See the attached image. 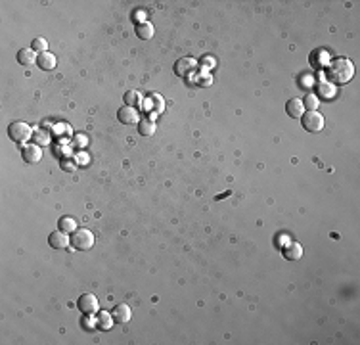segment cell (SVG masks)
<instances>
[{
  "mask_svg": "<svg viewBox=\"0 0 360 345\" xmlns=\"http://www.w3.org/2000/svg\"><path fill=\"white\" fill-rule=\"evenodd\" d=\"M355 75V66L351 60L347 58H338L334 62H328L326 66V77H328V83H332L334 87L336 85H345L353 79Z\"/></svg>",
  "mask_w": 360,
  "mask_h": 345,
  "instance_id": "1",
  "label": "cell"
},
{
  "mask_svg": "<svg viewBox=\"0 0 360 345\" xmlns=\"http://www.w3.org/2000/svg\"><path fill=\"white\" fill-rule=\"evenodd\" d=\"M69 240H71V248L77 252H89L94 246V234L87 229H77L69 236Z\"/></svg>",
  "mask_w": 360,
  "mask_h": 345,
  "instance_id": "2",
  "label": "cell"
},
{
  "mask_svg": "<svg viewBox=\"0 0 360 345\" xmlns=\"http://www.w3.org/2000/svg\"><path fill=\"white\" fill-rule=\"evenodd\" d=\"M8 137L12 138V142H16V144H25L29 138L33 137V129L23 121H14L8 127Z\"/></svg>",
  "mask_w": 360,
  "mask_h": 345,
  "instance_id": "3",
  "label": "cell"
},
{
  "mask_svg": "<svg viewBox=\"0 0 360 345\" xmlns=\"http://www.w3.org/2000/svg\"><path fill=\"white\" fill-rule=\"evenodd\" d=\"M303 121V129L309 133H320L324 129V115L320 112H307L301 117Z\"/></svg>",
  "mask_w": 360,
  "mask_h": 345,
  "instance_id": "4",
  "label": "cell"
},
{
  "mask_svg": "<svg viewBox=\"0 0 360 345\" xmlns=\"http://www.w3.org/2000/svg\"><path fill=\"white\" fill-rule=\"evenodd\" d=\"M77 309L85 315V317H90V315H96L98 313V299L92 294H83L77 299Z\"/></svg>",
  "mask_w": 360,
  "mask_h": 345,
  "instance_id": "5",
  "label": "cell"
},
{
  "mask_svg": "<svg viewBox=\"0 0 360 345\" xmlns=\"http://www.w3.org/2000/svg\"><path fill=\"white\" fill-rule=\"evenodd\" d=\"M198 62L194 60V58H180L179 62L175 64V73L179 75V77H184V79H188L192 73H196V69H198Z\"/></svg>",
  "mask_w": 360,
  "mask_h": 345,
  "instance_id": "6",
  "label": "cell"
},
{
  "mask_svg": "<svg viewBox=\"0 0 360 345\" xmlns=\"http://www.w3.org/2000/svg\"><path fill=\"white\" fill-rule=\"evenodd\" d=\"M22 158L25 163L35 165V163H39V161L43 160V150H41L37 144H27V146H23Z\"/></svg>",
  "mask_w": 360,
  "mask_h": 345,
  "instance_id": "7",
  "label": "cell"
},
{
  "mask_svg": "<svg viewBox=\"0 0 360 345\" xmlns=\"http://www.w3.org/2000/svg\"><path fill=\"white\" fill-rule=\"evenodd\" d=\"M112 317H113V322L127 324V322H131V319H133V311H131V307L127 303H119L117 307H113Z\"/></svg>",
  "mask_w": 360,
  "mask_h": 345,
  "instance_id": "8",
  "label": "cell"
},
{
  "mask_svg": "<svg viewBox=\"0 0 360 345\" xmlns=\"http://www.w3.org/2000/svg\"><path fill=\"white\" fill-rule=\"evenodd\" d=\"M48 244H50V248H54V250H66L68 246H71V240H69V236L66 232L56 230V232H52V234L48 236Z\"/></svg>",
  "mask_w": 360,
  "mask_h": 345,
  "instance_id": "9",
  "label": "cell"
},
{
  "mask_svg": "<svg viewBox=\"0 0 360 345\" xmlns=\"http://www.w3.org/2000/svg\"><path fill=\"white\" fill-rule=\"evenodd\" d=\"M117 119H119V123H123V125H135V123H138V112H136L135 108L123 106V108L117 112Z\"/></svg>",
  "mask_w": 360,
  "mask_h": 345,
  "instance_id": "10",
  "label": "cell"
},
{
  "mask_svg": "<svg viewBox=\"0 0 360 345\" xmlns=\"http://www.w3.org/2000/svg\"><path fill=\"white\" fill-rule=\"evenodd\" d=\"M37 52L35 50H31V48H23L18 52V62H20V66H25V68H29V66H35L37 64Z\"/></svg>",
  "mask_w": 360,
  "mask_h": 345,
  "instance_id": "11",
  "label": "cell"
},
{
  "mask_svg": "<svg viewBox=\"0 0 360 345\" xmlns=\"http://www.w3.org/2000/svg\"><path fill=\"white\" fill-rule=\"evenodd\" d=\"M303 110H305V106H303V102L297 100V98L288 100V104H286V112H288V115L293 117V119H301V117H303Z\"/></svg>",
  "mask_w": 360,
  "mask_h": 345,
  "instance_id": "12",
  "label": "cell"
},
{
  "mask_svg": "<svg viewBox=\"0 0 360 345\" xmlns=\"http://www.w3.org/2000/svg\"><path fill=\"white\" fill-rule=\"evenodd\" d=\"M37 66L45 71H50V69L56 68V56L52 52H43L37 56Z\"/></svg>",
  "mask_w": 360,
  "mask_h": 345,
  "instance_id": "13",
  "label": "cell"
},
{
  "mask_svg": "<svg viewBox=\"0 0 360 345\" xmlns=\"http://www.w3.org/2000/svg\"><path fill=\"white\" fill-rule=\"evenodd\" d=\"M282 255H284L286 259H290V261H297V259L303 257V248H301L297 242H292V244H288V246L282 250Z\"/></svg>",
  "mask_w": 360,
  "mask_h": 345,
  "instance_id": "14",
  "label": "cell"
},
{
  "mask_svg": "<svg viewBox=\"0 0 360 345\" xmlns=\"http://www.w3.org/2000/svg\"><path fill=\"white\" fill-rule=\"evenodd\" d=\"M136 35H138V39H142V41H150V39L154 37V25L150 22L136 23Z\"/></svg>",
  "mask_w": 360,
  "mask_h": 345,
  "instance_id": "15",
  "label": "cell"
},
{
  "mask_svg": "<svg viewBox=\"0 0 360 345\" xmlns=\"http://www.w3.org/2000/svg\"><path fill=\"white\" fill-rule=\"evenodd\" d=\"M316 91H318V96H322V98H326V100H330V98L336 96V87H334L332 83H328V81L316 83Z\"/></svg>",
  "mask_w": 360,
  "mask_h": 345,
  "instance_id": "16",
  "label": "cell"
},
{
  "mask_svg": "<svg viewBox=\"0 0 360 345\" xmlns=\"http://www.w3.org/2000/svg\"><path fill=\"white\" fill-rule=\"evenodd\" d=\"M123 100H125V106H129V108H135V110L142 106V96H140V94H138L136 91L125 92Z\"/></svg>",
  "mask_w": 360,
  "mask_h": 345,
  "instance_id": "17",
  "label": "cell"
},
{
  "mask_svg": "<svg viewBox=\"0 0 360 345\" xmlns=\"http://www.w3.org/2000/svg\"><path fill=\"white\" fill-rule=\"evenodd\" d=\"M58 230H62V232H66V234H73L75 230H77V225H75V219L73 217H62L60 221H58Z\"/></svg>",
  "mask_w": 360,
  "mask_h": 345,
  "instance_id": "18",
  "label": "cell"
},
{
  "mask_svg": "<svg viewBox=\"0 0 360 345\" xmlns=\"http://www.w3.org/2000/svg\"><path fill=\"white\" fill-rule=\"evenodd\" d=\"M138 133H140L142 137H152V135L156 133L154 121H150V119H140V121H138Z\"/></svg>",
  "mask_w": 360,
  "mask_h": 345,
  "instance_id": "19",
  "label": "cell"
},
{
  "mask_svg": "<svg viewBox=\"0 0 360 345\" xmlns=\"http://www.w3.org/2000/svg\"><path fill=\"white\" fill-rule=\"evenodd\" d=\"M311 64H313V68H322V66H328V54L324 52V50H315L313 54H311Z\"/></svg>",
  "mask_w": 360,
  "mask_h": 345,
  "instance_id": "20",
  "label": "cell"
},
{
  "mask_svg": "<svg viewBox=\"0 0 360 345\" xmlns=\"http://www.w3.org/2000/svg\"><path fill=\"white\" fill-rule=\"evenodd\" d=\"M96 315H98V326L102 330H110L112 328V322H113L112 315H108V313H96Z\"/></svg>",
  "mask_w": 360,
  "mask_h": 345,
  "instance_id": "21",
  "label": "cell"
},
{
  "mask_svg": "<svg viewBox=\"0 0 360 345\" xmlns=\"http://www.w3.org/2000/svg\"><path fill=\"white\" fill-rule=\"evenodd\" d=\"M303 106H305L309 112H316V110H318V96H315V94H307V96L303 98Z\"/></svg>",
  "mask_w": 360,
  "mask_h": 345,
  "instance_id": "22",
  "label": "cell"
},
{
  "mask_svg": "<svg viewBox=\"0 0 360 345\" xmlns=\"http://www.w3.org/2000/svg\"><path fill=\"white\" fill-rule=\"evenodd\" d=\"M31 50H35V52H39V54H43V52H48V43H46L45 39H33V43H31Z\"/></svg>",
  "mask_w": 360,
  "mask_h": 345,
  "instance_id": "23",
  "label": "cell"
},
{
  "mask_svg": "<svg viewBox=\"0 0 360 345\" xmlns=\"http://www.w3.org/2000/svg\"><path fill=\"white\" fill-rule=\"evenodd\" d=\"M60 167H62L64 171H68V173H73V171L77 169V163H75L73 160H62Z\"/></svg>",
  "mask_w": 360,
  "mask_h": 345,
  "instance_id": "24",
  "label": "cell"
},
{
  "mask_svg": "<svg viewBox=\"0 0 360 345\" xmlns=\"http://www.w3.org/2000/svg\"><path fill=\"white\" fill-rule=\"evenodd\" d=\"M33 137H35V140L39 142V144H48L50 142V137H48V133H43V131H37V133H33Z\"/></svg>",
  "mask_w": 360,
  "mask_h": 345,
  "instance_id": "25",
  "label": "cell"
},
{
  "mask_svg": "<svg viewBox=\"0 0 360 345\" xmlns=\"http://www.w3.org/2000/svg\"><path fill=\"white\" fill-rule=\"evenodd\" d=\"M148 106H150V108H152V106H156V112H159V110L163 108V102H161V98H159L158 94H152V98H150Z\"/></svg>",
  "mask_w": 360,
  "mask_h": 345,
  "instance_id": "26",
  "label": "cell"
},
{
  "mask_svg": "<svg viewBox=\"0 0 360 345\" xmlns=\"http://www.w3.org/2000/svg\"><path fill=\"white\" fill-rule=\"evenodd\" d=\"M75 140H77L75 144H77L79 148H81V146H85V137H77V138H75Z\"/></svg>",
  "mask_w": 360,
  "mask_h": 345,
  "instance_id": "27",
  "label": "cell"
}]
</instances>
